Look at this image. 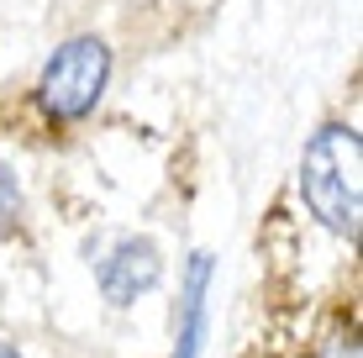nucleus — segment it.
I'll return each instance as SVG.
<instances>
[{
	"mask_svg": "<svg viewBox=\"0 0 363 358\" xmlns=\"http://www.w3.org/2000/svg\"><path fill=\"white\" fill-rule=\"evenodd\" d=\"M0 358H27V353H21L16 342H6V337H0Z\"/></svg>",
	"mask_w": 363,
	"mask_h": 358,
	"instance_id": "0eeeda50",
	"label": "nucleus"
},
{
	"mask_svg": "<svg viewBox=\"0 0 363 358\" xmlns=\"http://www.w3.org/2000/svg\"><path fill=\"white\" fill-rule=\"evenodd\" d=\"M206 295H211V253H195L179 279V332H174V358H195L206 337Z\"/></svg>",
	"mask_w": 363,
	"mask_h": 358,
	"instance_id": "39448f33",
	"label": "nucleus"
},
{
	"mask_svg": "<svg viewBox=\"0 0 363 358\" xmlns=\"http://www.w3.org/2000/svg\"><path fill=\"white\" fill-rule=\"evenodd\" d=\"M300 358H363L358 348V285L347 279L342 290L321 306V316L306 327Z\"/></svg>",
	"mask_w": 363,
	"mask_h": 358,
	"instance_id": "20e7f679",
	"label": "nucleus"
},
{
	"mask_svg": "<svg viewBox=\"0 0 363 358\" xmlns=\"http://www.w3.org/2000/svg\"><path fill=\"white\" fill-rule=\"evenodd\" d=\"M300 206L347 253L358 248V127L321 121L300 153Z\"/></svg>",
	"mask_w": 363,
	"mask_h": 358,
	"instance_id": "f03ea898",
	"label": "nucleus"
},
{
	"mask_svg": "<svg viewBox=\"0 0 363 358\" xmlns=\"http://www.w3.org/2000/svg\"><path fill=\"white\" fill-rule=\"evenodd\" d=\"M21 237H27V195H21L11 158L0 153V242H21Z\"/></svg>",
	"mask_w": 363,
	"mask_h": 358,
	"instance_id": "423d86ee",
	"label": "nucleus"
},
{
	"mask_svg": "<svg viewBox=\"0 0 363 358\" xmlns=\"http://www.w3.org/2000/svg\"><path fill=\"white\" fill-rule=\"evenodd\" d=\"M158 274H164V258H158L153 237H121L111 248V258L95 264V279H100L111 306H132L137 295H147L158 285Z\"/></svg>",
	"mask_w": 363,
	"mask_h": 358,
	"instance_id": "7ed1b4c3",
	"label": "nucleus"
},
{
	"mask_svg": "<svg viewBox=\"0 0 363 358\" xmlns=\"http://www.w3.org/2000/svg\"><path fill=\"white\" fill-rule=\"evenodd\" d=\"M106 84H111V47H106V37L79 32L43 64V74L32 79L21 111H27V121L53 142V138H64V132L84 127V121L95 116Z\"/></svg>",
	"mask_w": 363,
	"mask_h": 358,
	"instance_id": "f257e3e1",
	"label": "nucleus"
}]
</instances>
